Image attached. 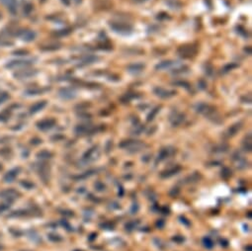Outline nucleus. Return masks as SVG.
Instances as JSON below:
<instances>
[{
	"mask_svg": "<svg viewBox=\"0 0 252 251\" xmlns=\"http://www.w3.org/2000/svg\"><path fill=\"white\" fill-rule=\"evenodd\" d=\"M110 27L114 32L122 35L130 34L132 30V27L130 24L125 22H111Z\"/></svg>",
	"mask_w": 252,
	"mask_h": 251,
	"instance_id": "1",
	"label": "nucleus"
},
{
	"mask_svg": "<svg viewBox=\"0 0 252 251\" xmlns=\"http://www.w3.org/2000/svg\"><path fill=\"white\" fill-rule=\"evenodd\" d=\"M197 53V48L192 45H184L181 46V47L178 48V53L182 56V58H189L191 56H193L196 55Z\"/></svg>",
	"mask_w": 252,
	"mask_h": 251,
	"instance_id": "2",
	"label": "nucleus"
},
{
	"mask_svg": "<svg viewBox=\"0 0 252 251\" xmlns=\"http://www.w3.org/2000/svg\"><path fill=\"white\" fill-rule=\"evenodd\" d=\"M33 63L32 59H17L11 60L6 64L7 68H16V67H27Z\"/></svg>",
	"mask_w": 252,
	"mask_h": 251,
	"instance_id": "3",
	"label": "nucleus"
},
{
	"mask_svg": "<svg viewBox=\"0 0 252 251\" xmlns=\"http://www.w3.org/2000/svg\"><path fill=\"white\" fill-rule=\"evenodd\" d=\"M36 73H37V70L26 68V69H22V70H19V71L15 72L14 76L16 78H18V79H25V78H29V77L34 76Z\"/></svg>",
	"mask_w": 252,
	"mask_h": 251,
	"instance_id": "4",
	"label": "nucleus"
},
{
	"mask_svg": "<svg viewBox=\"0 0 252 251\" xmlns=\"http://www.w3.org/2000/svg\"><path fill=\"white\" fill-rule=\"evenodd\" d=\"M18 36L26 42H31L34 41L35 38H36V33L32 30H22L20 33L18 34Z\"/></svg>",
	"mask_w": 252,
	"mask_h": 251,
	"instance_id": "5",
	"label": "nucleus"
},
{
	"mask_svg": "<svg viewBox=\"0 0 252 251\" xmlns=\"http://www.w3.org/2000/svg\"><path fill=\"white\" fill-rule=\"evenodd\" d=\"M154 93L158 97H160V98H169V97L174 95L176 92L175 91L166 90V89L161 88V87H156V88H154Z\"/></svg>",
	"mask_w": 252,
	"mask_h": 251,
	"instance_id": "6",
	"label": "nucleus"
},
{
	"mask_svg": "<svg viewBox=\"0 0 252 251\" xmlns=\"http://www.w3.org/2000/svg\"><path fill=\"white\" fill-rule=\"evenodd\" d=\"M75 95H76V92L72 88H62L59 91V96L63 99H72L74 98Z\"/></svg>",
	"mask_w": 252,
	"mask_h": 251,
	"instance_id": "7",
	"label": "nucleus"
},
{
	"mask_svg": "<svg viewBox=\"0 0 252 251\" xmlns=\"http://www.w3.org/2000/svg\"><path fill=\"white\" fill-rule=\"evenodd\" d=\"M55 120L53 119H47V120H44V121H41L40 123H38V128L45 131V129H48L51 128H53L55 126Z\"/></svg>",
	"mask_w": 252,
	"mask_h": 251,
	"instance_id": "8",
	"label": "nucleus"
},
{
	"mask_svg": "<svg viewBox=\"0 0 252 251\" xmlns=\"http://www.w3.org/2000/svg\"><path fill=\"white\" fill-rule=\"evenodd\" d=\"M1 1L6 5L8 10H9L12 14H15V13L17 12V8H18L17 0H1Z\"/></svg>",
	"mask_w": 252,
	"mask_h": 251,
	"instance_id": "9",
	"label": "nucleus"
},
{
	"mask_svg": "<svg viewBox=\"0 0 252 251\" xmlns=\"http://www.w3.org/2000/svg\"><path fill=\"white\" fill-rule=\"evenodd\" d=\"M145 65L143 63H134L128 66V71L131 73H140L145 69Z\"/></svg>",
	"mask_w": 252,
	"mask_h": 251,
	"instance_id": "10",
	"label": "nucleus"
},
{
	"mask_svg": "<svg viewBox=\"0 0 252 251\" xmlns=\"http://www.w3.org/2000/svg\"><path fill=\"white\" fill-rule=\"evenodd\" d=\"M177 63V61H173V60H163L161 63H159L157 65L155 66L156 70H163V69H167L172 67L174 64Z\"/></svg>",
	"mask_w": 252,
	"mask_h": 251,
	"instance_id": "11",
	"label": "nucleus"
},
{
	"mask_svg": "<svg viewBox=\"0 0 252 251\" xmlns=\"http://www.w3.org/2000/svg\"><path fill=\"white\" fill-rule=\"evenodd\" d=\"M46 105H47V102H46V101L38 102V103L34 104L33 106L31 107V109H30V112H31V113H37V112H39V111H41L42 109H44Z\"/></svg>",
	"mask_w": 252,
	"mask_h": 251,
	"instance_id": "12",
	"label": "nucleus"
},
{
	"mask_svg": "<svg viewBox=\"0 0 252 251\" xmlns=\"http://www.w3.org/2000/svg\"><path fill=\"white\" fill-rule=\"evenodd\" d=\"M95 60H97V58L94 55H86L85 58H83L82 59V64H90L92 63H94Z\"/></svg>",
	"mask_w": 252,
	"mask_h": 251,
	"instance_id": "13",
	"label": "nucleus"
},
{
	"mask_svg": "<svg viewBox=\"0 0 252 251\" xmlns=\"http://www.w3.org/2000/svg\"><path fill=\"white\" fill-rule=\"evenodd\" d=\"M167 4L172 9H178V8L181 7V2H179L178 0H169V1H167Z\"/></svg>",
	"mask_w": 252,
	"mask_h": 251,
	"instance_id": "14",
	"label": "nucleus"
},
{
	"mask_svg": "<svg viewBox=\"0 0 252 251\" xmlns=\"http://www.w3.org/2000/svg\"><path fill=\"white\" fill-rule=\"evenodd\" d=\"M43 92V89H40V88H34V89H28L26 91V94L27 95H39Z\"/></svg>",
	"mask_w": 252,
	"mask_h": 251,
	"instance_id": "15",
	"label": "nucleus"
},
{
	"mask_svg": "<svg viewBox=\"0 0 252 251\" xmlns=\"http://www.w3.org/2000/svg\"><path fill=\"white\" fill-rule=\"evenodd\" d=\"M32 10H33V5L31 3H29V2H26V3L24 4V13H25L26 15H29L30 13L32 12Z\"/></svg>",
	"mask_w": 252,
	"mask_h": 251,
	"instance_id": "16",
	"label": "nucleus"
},
{
	"mask_svg": "<svg viewBox=\"0 0 252 251\" xmlns=\"http://www.w3.org/2000/svg\"><path fill=\"white\" fill-rule=\"evenodd\" d=\"M71 33V29L67 28V29H62V30H58V32L56 33V35H58V36H66V35H68Z\"/></svg>",
	"mask_w": 252,
	"mask_h": 251,
	"instance_id": "17",
	"label": "nucleus"
},
{
	"mask_svg": "<svg viewBox=\"0 0 252 251\" xmlns=\"http://www.w3.org/2000/svg\"><path fill=\"white\" fill-rule=\"evenodd\" d=\"M184 121V115H177L174 119V122H173V125H179V124H181Z\"/></svg>",
	"mask_w": 252,
	"mask_h": 251,
	"instance_id": "18",
	"label": "nucleus"
},
{
	"mask_svg": "<svg viewBox=\"0 0 252 251\" xmlns=\"http://www.w3.org/2000/svg\"><path fill=\"white\" fill-rule=\"evenodd\" d=\"M236 66H237V64H235V63L226 64V65L223 68V72H224V73H226V72H229V70H231L232 68H234V67H236Z\"/></svg>",
	"mask_w": 252,
	"mask_h": 251,
	"instance_id": "19",
	"label": "nucleus"
},
{
	"mask_svg": "<svg viewBox=\"0 0 252 251\" xmlns=\"http://www.w3.org/2000/svg\"><path fill=\"white\" fill-rule=\"evenodd\" d=\"M174 84L178 85V86H181V87H184L186 89L190 88V84H189L188 82H186V81H176V82H174Z\"/></svg>",
	"mask_w": 252,
	"mask_h": 251,
	"instance_id": "20",
	"label": "nucleus"
},
{
	"mask_svg": "<svg viewBox=\"0 0 252 251\" xmlns=\"http://www.w3.org/2000/svg\"><path fill=\"white\" fill-rule=\"evenodd\" d=\"M9 98V95H8V94L6 93V92H2V93H0V104H2V103H4L5 101H6V100Z\"/></svg>",
	"mask_w": 252,
	"mask_h": 251,
	"instance_id": "21",
	"label": "nucleus"
},
{
	"mask_svg": "<svg viewBox=\"0 0 252 251\" xmlns=\"http://www.w3.org/2000/svg\"><path fill=\"white\" fill-rule=\"evenodd\" d=\"M158 109H159V108H156V109H154V111H153L152 113H150L149 116H148V118H147V120H148V121L152 120V119H153V116L155 115L157 112H158Z\"/></svg>",
	"mask_w": 252,
	"mask_h": 251,
	"instance_id": "22",
	"label": "nucleus"
},
{
	"mask_svg": "<svg viewBox=\"0 0 252 251\" xmlns=\"http://www.w3.org/2000/svg\"><path fill=\"white\" fill-rule=\"evenodd\" d=\"M28 53V52L27 50H16V52H14V55H27Z\"/></svg>",
	"mask_w": 252,
	"mask_h": 251,
	"instance_id": "23",
	"label": "nucleus"
},
{
	"mask_svg": "<svg viewBox=\"0 0 252 251\" xmlns=\"http://www.w3.org/2000/svg\"><path fill=\"white\" fill-rule=\"evenodd\" d=\"M62 2H63L65 5H69L70 4V0H61Z\"/></svg>",
	"mask_w": 252,
	"mask_h": 251,
	"instance_id": "24",
	"label": "nucleus"
},
{
	"mask_svg": "<svg viewBox=\"0 0 252 251\" xmlns=\"http://www.w3.org/2000/svg\"><path fill=\"white\" fill-rule=\"evenodd\" d=\"M135 2H137V3H142V2L146 1V0H134Z\"/></svg>",
	"mask_w": 252,
	"mask_h": 251,
	"instance_id": "25",
	"label": "nucleus"
},
{
	"mask_svg": "<svg viewBox=\"0 0 252 251\" xmlns=\"http://www.w3.org/2000/svg\"><path fill=\"white\" fill-rule=\"evenodd\" d=\"M72 1H74L75 4H79L81 3V0H72ZM70 2H71V0H70Z\"/></svg>",
	"mask_w": 252,
	"mask_h": 251,
	"instance_id": "26",
	"label": "nucleus"
}]
</instances>
